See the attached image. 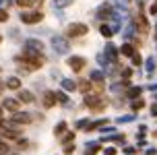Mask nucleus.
Returning <instances> with one entry per match:
<instances>
[{
  "label": "nucleus",
  "mask_w": 157,
  "mask_h": 155,
  "mask_svg": "<svg viewBox=\"0 0 157 155\" xmlns=\"http://www.w3.org/2000/svg\"><path fill=\"white\" fill-rule=\"evenodd\" d=\"M87 33V25L83 23H75L68 27V35H72V37H77V35H85Z\"/></svg>",
  "instance_id": "f257e3e1"
},
{
  "label": "nucleus",
  "mask_w": 157,
  "mask_h": 155,
  "mask_svg": "<svg viewBox=\"0 0 157 155\" xmlns=\"http://www.w3.org/2000/svg\"><path fill=\"white\" fill-rule=\"evenodd\" d=\"M68 64H71V68H72V70H81L83 66H85V60H83L81 56H72L71 60H68Z\"/></svg>",
  "instance_id": "f03ea898"
},
{
  "label": "nucleus",
  "mask_w": 157,
  "mask_h": 155,
  "mask_svg": "<svg viewBox=\"0 0 157 155\" xmlns=\"http://www.w3.org/2000/svg\"><path fill=\"white\" fill-rule=\"evenodd\" d=\"M41 19V13H29V15H21V21L23 23H35Z\"/></svg>",
  "instance_id": "7ed1b4c3"
},
{
  "label": "nucleus",
  "mask_w": 157,
  "mask_h": 155,
  "mask_svg": "<svg viewBox=\"0 0 157 155\" xmlns=\"http://www.w3.org/2000/svg\"><path fill=\"white\" fill-rule=\"evenodd\" d=\"M54 101H56V93H46V97H44V103H46V108L54 106Z\"/></svg>",
  "instance_id": "20e7f679"
},
{
  "label": "nucleus",
  "mask_w": 157,
  "mask_h": 155,
  "mask_svg": "<svg viewBox=\"0 0 157 155\" xmlns=\"http://www.w3.org/2000/svg\"><path fill=\"white\" fill-rule=\"evenodd\" d=\"M19 99L21 101H33V97H31L29 91H23V93H19Z\"/></svg>",
  "instance_id": "39448f33"
},
{
  "label": "nucleus",
  "mask_w": 157,
  "mask_h": 155,
  "mask_svg": "<svg viewBox=\"0 0 157 155\" xmlns=\"http://www.w3.org/2000/svg\"><path fill=\"white\" fill-rule=\"evenodd\" d=\"M4 108H8V110H13V112H17V101H15V99H6V101H4Z\"/></svg>",
  "instance_id": "423d86ee"
},
{
  "label": "nucleus",
  "mask_w": 157,
  "mask_h": 155,
  "mask_svg": "<svg viewBox=\"0 0 157 155\" xmlns=\"http://www.w3.org/2000/svg\"><path fill=\"white\" fill-rule=\"evenodd\" d=\"M15 120L17 122H29V116H27V114H17Z\"/></svg>",
  "instance_id": "0eeeda50"
},
{
  "label": "nucleus",
  "mask_w": 157,
  "mask_h": 155,
  "mask_svg": "<svg viewBox=\"0 0 157 155\" xmlns=\"http://www.w3.org/2000/svg\"><path fill=\"white\" fill-rule=\"evenodd\" d=\"M6 87H10V89H17V87H19V79H10V81L6 83Z\"/></svg>",
  "instance_id": "6e6552de"
},
{
  "label": "nucleus",
  "mask_w": 157,
  "mask_h": 155,
  "mask_svg": "<svg viewBox=\"0 0 157 155\" xmlns=\"http://www.w3.org/2000/svg\"><path fill=\"white\" fill-rule=\"evenodd\" d=\"M33 2H37V0H19V4H21V6H31Z\"/></svg>",
  "instance_id": "1a4fd4ad"
},
{
  "label": "nucleus",
  "mask_w": 157,
  "mask_h": 155,
  "mask_svg": "<svg viewBox=\"0 0 157 155\" xmlns=\"http://www.w3.org/2000/svg\"><path fill=\"white\" fill-rule=\"evenodd\" d=\"M122 52H124V54H132V48H128V46H124V48H122Z\"/></svg>",
  "instance_id": "9d476101"
},
{
  "label": "nucleus",
  "mask_w": 157,
  "mask_h": 155,
  "mask_svg": "<svg viewBox=\"0 0 157 155\" xmlns=\"http://www.w3.org/2000/svg\"><path fill=\"white\" fill-rule=\"evenodd\" d=\"M6 19H8V15L4 13V10H0V21H6Z\"/></svg>",
  "instance_id": "9b49d317"
},
{
  "label": "nucleus",
  "mask_w": 157,
  "mask_h": 155,
  "mask_svg": "<svg viewBox=\"0 0 157 155\" xmlns=\"http://www.w3.org/2000/svg\"><path fill=\"white\" fill-rule=\"evenodd\" d=\"M71 0H56V4H68Z\"/></svg>",
  "instance_id": "f8f14e48"
},
{
  "label": "nucleus",
  "mask_w": 157,
  "mask_h": 155,
  "mask_svg": "<svg viewBox=\"0 0 157 155\" xmlns=\"http://www.w3.org/2000/svg\"><path fill=\"white\" fill-rule=\"evenodd\" d=\"M0 114H2V112H0Z\"/></svg>",
  "instance_id": "ddd939ff"
}]
</instances>
